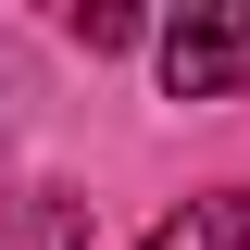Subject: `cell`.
<instances>
[{"label": "cell", "mask_w": 250, "mask_h": 250, "mask_svg": "<svg viewBox=\"0 0 250 250\" xmlns=\"http://www.w3.org/2000/svg\"><path fill=\"white\" fill-rule=\"evenodd\" d=\"M0 250H88V200L75 188H25L0 213Z\"/></svg>", "instance_id": "2"}, {"label": "cell", "mask_w": 250, "mask_h": 250, "mask_svg": "<svg viewBox=\"0 0 250 250\" xmlns=\"http://www.w3.org/2000/svg\"><path fill=\"white\" fill-rule=\"evenodd\" d=\"M163 88L175 100H238L250 88V0H200L163 25Z\"/></svg>", "instance_id": "1"}, {"label": "cell", "mask_w": 250, "mask_h": 250, "mask_svg": "<svg viewBox=\"0 0 250 250\" xmlns=\"http://www.w3.org/2000/svg\"><path fill=\"white\" fill-rule=\"evenodd\" d=\"M138 250H250V200H188V213H163Z\"/></svg>", "instance_id": "3"}]
</instances>
